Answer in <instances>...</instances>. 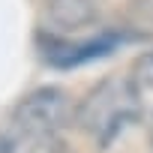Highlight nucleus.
<instances>
[{
    "instance_id": "obj_1",
    "label": "nucleus",
    "mask_w": 153,
    "mask_h": 153,
    "mask_svg": "<svg viewBox=\"0 0 153 153\" xmlns=\"http://www.w3.org/2000/svg\"><path fill=\"white\" fill-rule=\"evenodd\" d=\"M75 120L66 90L36 87L0 123V153H63L60 132Z\"/></svg>"
},
{
    "instance_id": "obj_5",
    "label": "nucleus",
    "mask_w": 153,
    "mask_h": 153,
    "mask_svg": "<svg viewBox=\"0 0 153 153\" xmlns=\"http://www.w3.org/2000/svg\"><path fill=\"white\" fill-rule=\"evenodd\" d=\"M126 21L141 33H153V0H129Z\"/></svg>"
},
{
    "instance_id": "obj_4",
    "label": "nucleus",
    "mask_w": 153,
    "mask_h": 153,
    "mask_svg": "<svg viewBox=\"0 0 153 153\" xmlns=\"http://www.w3.org/2000/svg\"><path fill=\"white\" fill-rule=\"evenodd\" d=\"M117 45V36L114 33H102L96 39H87V42H54L48 39L45 45V60L51 66H60V69H69V66H78V63H87L93 57H105L111 48Z\"/></svg>"
},
{
    "instance_id": "obj_3",
    "label": "nucleus",
    "mask_w": 153,
    "mask_h": 153,
    "mask_svg": "<svg viewBox=\"0 0 153 153\" xmlns=\"http://www.w3.org/2000/svg\"><path fill=\"white\" fill-rule=\"evenodd\" d=\"M102 0H45V21L51 33H75L99 18Z\"/></svg>"
},
{
    "instance_id": "obj_7",
    "label": "nucleus",
    "mask_w": 153,
    "mask_h": 153,
    "mask_svg": "<svg viewBox=\"0 0 153 153\" xmlns=\"http://www.w3.org/2000/svg\"><path fill=\"white\" fill-rule=\"evenodd\" d=\"M147 141H150V147H153V108H150V114H147Z\"/></svg>"
},
{
    "instance_id": "obj_6",
    "label": "nucleus",
    "mask_w": 153,
    "mask_h": 153,
    "mask_svg": "<svg viewBox=\"0 0 153 153\" xmlns=\"http://www.w3.org/2000/svg\"><path fill=\"white\" fill-rule=\"evenodd\" d=\"M129 75L135 78V84L141 87V93L144 90H153V51H144L141 57H135Z\"/></svg>"
},
{
    "instance_id": "obj_2",
    "label": "nucleus",
    "mask_w": 153,
    "mask_h": 153,
    "mask_svg": "<svg viewBox=\"0 0 153 153\" xmlns=\"http://www.w3.org/2000/svg\"><path fill=\"white\" fill-rule=\"evenodd\" d=\"M141 114V87L132 75H108L75 105L78 129L87 132L102 150L111 147L132 123H138Z\"/></svg>"
}]
</instances>
